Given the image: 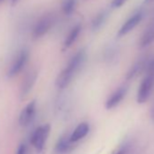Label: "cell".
Instances as JSON below:
<instances>
[{
	"label": "cell",
	"mask_w": 154,
	"mask_h": 154,
	"mask_svg": "<svg viewBox=\"0 0 154 154\" xmlns=\"http://www.w3.org/2000/svg\"><path fill=\"white\" fill-rule=\"evenodd\" d=\"M85 56H86L85 51L82 49L77 54H75L74 56L72 57V59L69 61L66 67L57 76L55 85L58 88L63 89L71 83L75 73L79 71V69L84 64Z\"/></svg>",
	"instance_id": "6da1fadb"
},
{
	"label": "cell",
	"mask_w": 154,
	"mask_h": 154,
	"mask_svg": "<svg viewBox=\"0 0 154 154\" xmlns=\"http://www.w3.org/2000/svg\"><path fill=\"white\" fill-rule=\"evenodd\" d=\"M154 88V59L150 60L146 66V75L138 90L137 102L139 103H145L150 96Z\"/></svg>",
	"instance_id": "7a4b0ae2"
},
{
	"label": "cell",
	"mask_w": 154,
	"mask_h": 154,
	"mask_svg": "<svg viewBox=\"0 0 154 154\" xmlns=\"http://www.w3.org/2000/svg\"><path fill=\"white\" fill-rule=\"evenodd\" d=\"M29 59V51L26 48L21 49L18 54L16 55L13 63L8 68V76L9 78L17 76L18 73L22 72V70L26 67L27 62Z\"/></svg>",
	"instance_id": "3957f363"
},
{
	"label": "cell",
	"mask_w": 154,
	"mask_h": 154,
	"mask_svg": "<svg viewBox=\"0 0 154 154\" xmlns=\"http://www.w3.org/2000/svg\"><path fill=\"white\" fill-rule=\"evenodd\" d=\"M50 131H51V126L50 124L46 123L39 126L33 132L31 136V143L38 152L43 150L45 142L48 139Z\"/></svg>",
	"instance_id": "277c9868"
},
{
	"label": "cell",
	"mask_w": 154,
	"mask_h": 154,
	"mask_svg": "<svg viewBox=\"0 0 154 154\" xmlns=\"http://www.w3.org/2000/svg\"><path fill=\"white\" fill-rule=\"evenodd\" d=\"M54 23V17L53 15H45L43 17H41L37 23L35 24L33 32H32V37L34 40L39 39L42 36H44L53 26Z\"/></svg>",
	"instance_id": "5b68a950"
},
{
	"label": "cell",
	"mask_w": 154,
	"mask_h": 154,
	"mask_svg": "<svg viewBox=\"0 0 154 154\" xmlns=\"http://www.w3.org/2000/svg\"><path fill=\"white\" fill-rule=\"evenodd\" d=\"M35 112H36V101L33 100L28 104H26V106H25V108L22 110L18 119L19 124L22 127L28 126L35 119Z\"/></svg>",
	"instance_id": "8992f818"
},
{
	"label": "cell",
	"mask_w": 154,
	"mask_h": 154,
	"mask_svg": "<svg viewBox=\"0 0 154 154\" xmlns=\"http://www.w3.org/2000/svg\"><path fill=\"white\" fill-rule=\"evenodd\" d=\"M143 17V14L141 11L137 12L136 14H134L132 17H131L120 28L119 32H118V36H122L125 35L126 34H128L129 32H131L136 26L139 25V23L141 21Z\"/></svg>",
	"instance_id": "52a82bcc"
},
{
	"label": "cell",
	"mask_w": 154,
	"mask_h": 154,
	"mask_svg": "<svg viewBox=\"0 0 154 154\" xmlns=\"http://www.w3.org/2000/svg\"><path fill=\"white\" fill-rule=\"evenodd\" d=\"M70 136H71L70 134L66 133L59 138L54 148V150L57 154H65L68 151H70L73 144V142H72L70 139Z\"/></svg>",
	"instance_id": "ba28073f"
},
{
	"label": "cell",
	"mask_w": 154,
	"mask_h": 154,
	"mask_svg": "<svg viewBox=\"0 0 154 154\" xmlns=\"http://www.w3.org/2000/svg\"><path fill=\"white\" fill-rule=\"evenodd\" d=\"M127 93V87H121L118 90H116L112 95L111 97L107 100L105 107L107 110H111L114 107H116L121 102L122 100L124 98L125 94Z\"/></svg>",
	"instance_id": "9c48e42d"
},
{
	"label": "cell",
	"mask_w": 154,
	"mask_h": 154,
	"mask_svg": "<svg viewBox=\"0 0 154 154\" xmlns=\"http://www.w3.org/2000/svg\"><path fill=\"white\" fill-rule=\"evenodd\" d=\"M36 79H37V72L36 71H32L26 76V78L22 85V87H21V95L23 97L26 96L30 93L33 86L35 85Z\"/></svg>",
	"instance_id": "30bf717a"
},
{
	"label": "cell",
	"mask_w": 154,
	"mask_h": 154,
	"mask_svg": "<svg viewBox=\"0 0 154 154\" xmlns=\"http://www.w3.org/2000/svg\"><path fill=\"white\" fill-rule=\"evenodd\" d=\"M89 131H90V126L88 123H86V122L80 123L75 128V130L72 132V134L70 136L72 142L75 143L78 140H82L83 138H85L88 134Z\"/></svg>",
	"instance_id": "8fae6325"
},
{
	"label": "cell",
	"mask_w": 154,
	"mask_h": 154,
	"mask_svg": "<svg viewBox=\"0 0 154 154\" xmlns=\"http://www.w3.org/2000/svg\"><path fill=\"white\" fill-rule=\"evenodd\" d=\"M80 32H81V26L80 25H76L74 27H72L71 29V31L69 32L68 35L66 36V38L64 40L63 50L68 49L69 47L72 46V45L75 42V40L77 39V37H78Z\"/></svg>",
	"instance_id": "7c38bea8"
},
{
	"label": "cell",
	"mask_w": 154,
	"mask_h": 154,
	"mask_svg": "<svg viewBox=\"0 0 154 154\" xmlns=\"http://www.w3.org/2000/svg\"><path fill=\"white\" fill-rule=\"evenodd\" d=\"M154 41V24H152L142 35L140 41V47H146Z\"/></svg>",
	"instance_id": "4fadbf2b"
},
{
	"label": "cell",
	"mask_w": 154,
	"mask_h": 154,
	"mask_svg": "<svg viewBox=\"0 0 154 154\" xmlns=\"http://www.w3.org/2000/svg\"><path fill=\"white\" fill-rule=\"evenodd\" d=\"M146 65L147 64H145L144 61H140V62L137 63L136 64H134L132 66V68L131 69V71L127 74V79H132L133 77H135L139 72H140L142 71V69L144 67L146 68Z\"/></svg>",
	"instance_id": "5bb4252c"
},
{
	"label": "cell",
	"mask_w": 154,
	"mask_h": 154,
	"mask_svg": "<svg viewBox=\"0 0 154 154\" xmlns=\"http://www.w3.org/2000/svg\"><path fill=\"white\" fill-rule=\"evenodd\" d=\"M75 6H76V0H63L62 8L65 15L70 16L74 11Z\"/></svg>",
	"instance_id": "9a60e30c"
},
{
	"label": "cell",
	"mask_w": 154,
	"mask_h": 154,
	"mask_svg": "<svg viewBox=\"0 0 154 154\" xmlns=\"http://www.w3.org/2000/svg\"><path fill=\"white\" fill-rule=\"evenodd\" d=\"M106 17H107V14H106L105 11L101 12L100 14H98V15L94 17V21H93V29H94V30L99 29V28L103 26V24L104 23V21H105V19H106Z\"/></svg>",
	"instance_id": "2e32d148"
},
{
	"label": "cell",
	"mask_w": 154,
	"mask_h": 154,
	"mask_svg": "<svg viewBox=\"0 0 154 154\" xmlns=\"http://www.w3.org/2000/svg\"><path fill=\"white\" fill-rule=\"evenodd\" d=\"M26 149H27V148H26V144L21 143V144L18 146V148H17V154H26Z\"/></svg>",
	"instance_id": "e0dca14e"
},
{
	"label": "cell",
	"mask_w": 154,
	"mask_h": 154,
	"mask_svg": "<svg viewBox=\"0 0 154 154\" xmlns=\"http://www.w3.org/2000/svg\"><path fill=\"white\" fill-rule=\"evenodd\" d=\"M126 1H127V0H112V5L113 8H117L122 7Z\"/></svg>",
	"instance_id": "ac0fdd59"
},
{
	"label": "cell",
	"mask_w": 154,
	"mask_h": 154,
	"mask_svg": "<svg viewBox=\"0 0 154 154\" xmlns=\"http://www.w3.org/2000/svg\"><path fill=\"white\" fill-rule=\"evenodd\" d=\"M150 114H151V118H152V120L154 121V103H153V105H152V108H151V112H150Z\"/></svg>",
	"instance_id": "d6986e66"
},
{
	"label": "cell",
	"mask_w": 154,
	"mask_h": 154,
	"mask_svg": "<svg viewBox=\"0 0 154 154\" xmlns=\"http://www.w3.org/2000/svg\"><path fill=\"white\" fill-rule=\"evenodd\" d=\"M19 2V0H11V5L12 6H15L17 3H18Z\"/></svg>",
	"instance_id": "ffe728a7"
},
{
	"label": "cell",
	"mask_w": 154,
	"mask_h": 154,
	"mask_svg": "<svg viewBox=\"0 0 154 154\" xmlns=\"http://www.w3.org/2000/svg\"><path fill=\"white\" fill-rule=\"evenodd\" d=\"M123 153H124V151H123V150H119L116 154H123Z\"/></svg>",
	"instance_id": "44dd1931"
},
{
	"label": "cell",
	"mask_w": 154,
	"mask_h": 154,
	"mask_svg": "<svg viewBox=\"0 0 154 154\" xmlns=\"http://www.w3.org/2000/svg\"><path fill=\"white\" fill-rule=\"evenodd\" d=\"M5 1H6V0H0V5H2Z\"/></svg>",
	"instance_id": "7402d4cb"
},
{
	"label": "cell",
	"mask_w": 154,
	"mask_h": 154,
	"mask_svg": "<svg viewBox=\"0 0 154 154\" xmlns=\"http://www.w3.org/2000/svg\"><path fill=\"white\" fill-rule=\"evenodd\" d=\"M146 2H151V1H153V0H145Z\"/></svg>",
	"instance_id": "603a6c76"
}]
</instances>
